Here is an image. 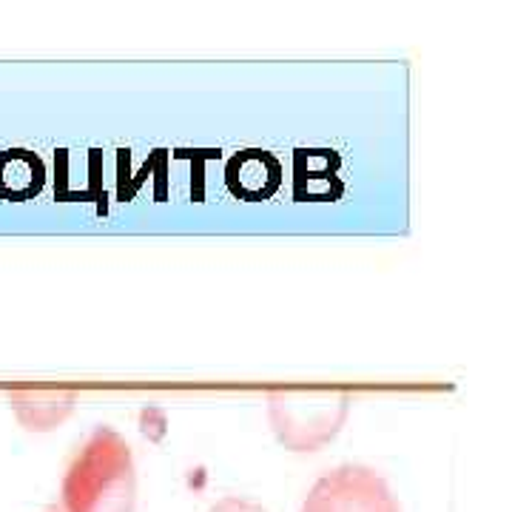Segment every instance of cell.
I'll list each match as a JSON object with an SVG mask.
<instances>
[{"label": "cell", "instance_id": "1", "mask_svg": "<svg viewBox=\"0 0 512 512\" xmlns=\"http://www.w3.org/2000/svg\"><path fill=\"white\" fill-rule=\"evenodd\" d=\"M63 512H134L137 510V467L128 441L97 427L72 458L60 484Z\"/></svg>", "mask_w": 512, "mask_h": 512}, {"label": "cell", "instance_id": "2", "mask_svg": "<svg viewBox=\"0 0 512 512\" xmlns=\"http://www.w3.org/2000/svg\"><path fill=\"white\" fill-rule=\"evenodd\" d=\"M350 413L342 390H276L268 396V421L276 441L293 453H316L339 436Z\"/></svg>", "mask_w": 512, "mask_h": 512}, {"label": "cell", "instance_id": "3", "mask_svg": "<svg viewBox=\"0 0 512 512\" xmlns=\"http://www.w3.org/2000/svg\"><path fill=\"white\" fill-rule=\"evenodd\" d=\"M299 512H402V504L376 470L339 464L313 484Z\"/></svg>", "mask_w": 512, "mask_h": 512}, {"label": "cell", "instance_id": "4", "mask_svg": "<svg viewBox=\"0 0 512 512\" xmlns=\"http://www.w3.org/2000/svg\"><path fill=\"white\" fill-rule=\"evenodd\" d=\"M15 419L29 433H52L74 413V390H12L6 393Z\"/></svg>", "mask_w": 512, "mask_h": 512}, {"label": "cell", "instance_id": "5", "mask_svg": "<svg viewBox=\"0 0 512 512\" xmlns=\"http://www.w3.org/2000/svg\"><path fill=\"white\" fill-rule=\"evenodd\" d=\"M282 168L271 154L265 151H242L228 163V188L237 197L248 200H265L279 188Z\"/></svg>", "mask_w": 512, "mask_h": 512}, {"label": "cell", "instance_id": "6", "mask_svg": "<svg viewBox=\"0 0 512 512\" xmlns=\"http://www.w3.org/2000/svg\"><path fill=\"white\" fill-rule=\"evenodd\" d=\"M43 163L32 151L12 148L0 154V197L9 202H23L40 194L43 188Z\"/></svg>", "mask_w": 512, "mask_h": 512}, {"label": "cell", "instance_id": "7", "mask_svg": "<svg viewBox=\"0 0 512 512\" xmlns=\"http://www.w3.org/2000/svg\"><path fill=\"white\" fill-rule=\"evenodd\" d=\"M205 512H268L262 504H256L251 498H239V495H228L217 501L214 507H208Z\"/></svg>", "mask_w": 512, "mask_h": 512}]
</instances>
